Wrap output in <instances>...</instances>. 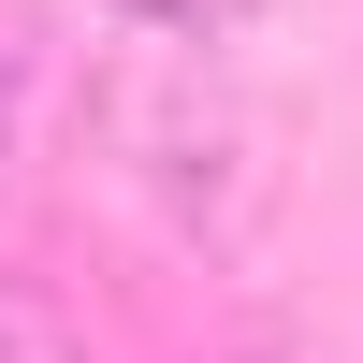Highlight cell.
<instances>
[{"label": "cell", "mask_w": 363, "mask_h": 363, "mask_svg": "<svg viewBox=\"0 0 363 363\" xmlns=\"http://www.w3.org/2000/svg\"><path fill=\"white\" fill-rule=\"evenodd\" d=\"M0 203H15V44H0Z\"/></svg>", "instance_id": "277c9868"}, {"label": "cell", "mask_w": 363, "mask_h": 363, "mask_svg": "<svg viewBox=\"0 0 363 363\" xmlns=\"http://www.w3.org/2000/svg\"><path fill=\"white\" fill-rule=\"evenodd\" d=\"M131 29H160V44H233V29H262V15H291V0H116Z\"/></svg>", "instance_id": "7a4b0ae2"}, {"label": "cell", "mask_w": 363, "mask_h": 363, "mask_svg": "<svg viewBox=\"0 0 363 363\" xmlns=\"http://www.w3.org/2000/svg\"><path fill=\"white\" fill-rule=\"evenodd\" d=\"M87 145H102V174L174 233V247H203V262H247L262 218H277V131H262L189 44H160V29L87 73Z\"/></svg>", "instance_id": "6da1fadb"}, {"label": "cell", "mask_w": 363, "mask_h": 363, "mask_svg": "<svg viewBox=\"0 0 363 363\" xmlns=\"http://www.w3.org/2000/svg\"><path fill=\"white\" fill-rule=\"evenodd\" d=\"M0 363H73V349H58L44 320H0Z\"/></svg>", "instance_id": "3957f363"}]
</instances>
